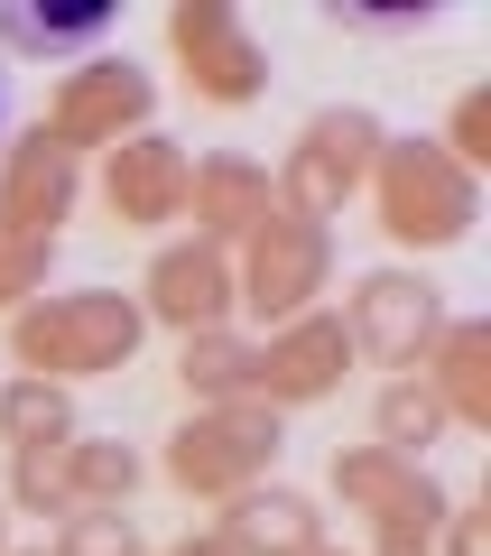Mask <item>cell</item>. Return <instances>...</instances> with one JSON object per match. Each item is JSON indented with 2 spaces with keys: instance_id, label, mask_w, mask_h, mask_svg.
<instances>
[{
  "instance_id": "obj_27",
  "label": "cell",
  "mask_w": 491,
  "mask_h": 556,
  "mask_svg": "<svg viewBox=\"0 0 491 556\" xmlns=\"http://www.w3.org/2000/svg\"><path fill=\"white\" fill-rule=\"evenodd\" d=\"M47 251H56V241H28V232L10 241V232H0V306H20V298H28V278L47 269Z\"/></svg>"
},
{
  "instance_id": "obj_15",
  "label": "cell",
  "mask_w": 491,
  "mask_h": 556,
  "mask_svg": "<svg viewBox=\"0 0 491 556\" xmlns=\"http://www.w3.org/2000/svg\"><path fill=\"white\" fill-rule=\"evenodd\" d=\"M102 195H112V214L130 223V232H149V223H167L186 204V159L167 139H130L112 159V177H102Z\"/></svg>"
},
{
  "instance_id": "obj_2",
  "label": "cell",
  "mask_w": 491,
  "mask_h": 556,
  "mask_svg": "<svg viewBox=\"0 0 491 556\" xmlns=\"http://www.w3.org/2000/svg\"><path fill=\"white\" fill-rule=\"evenodd\" d=\"M380 149H390L380 112H362V102H325V112H315L306 130L288 139V159H278V177H269L278 214H297V223L343 214V204H353L362 186H372Z\"/></svg>"
},
{
  "instance_id": "obj_4",
  "label": "cell",
  "mask_w": 491,
  "mask_h": 556,
  "mask_svg": "<svg viewBox=\"0 0 491 556\" xmlns=\"http://www.w3.org/2000/svg\"><path fill=\"white\" fill-rule=\"evenodd\" d=\"M278 464V417L260 399H232V408H196L167 437V482L196 501H241L260 473Z\"/></svg>"
},
{
  "instance_id": "obj_5",
  "label": "cell",
  "mask_w": 491,
  "mask_h": 556,
  "mask_svg": "<svg viewBox=\"0 0 491 556\" xmlns=\"http://www.w3.org/2000/svg\"><path fill=\"white\" fill-rule=\"evenodd\" d=\"M445 288H436L427 269H408V260H390V269H362L353 298H343V334H353V362H390V371H417V362L436 353V334H445Z\"/></svg>"
},
{
  "instance_id": "obj_29",
  "label": "cell",
  "mask_w": 491,
  "mask_h": 556,
  "mask_svg": "<svg viewBox=\"0 0 491 556\" xmlns=\"http://www.w3.org/2000/svg\"><path fill=\"white\" fill-rule=\"evenodd\" d=\"M0 556H10V510H0Z\"/></svg>"
},
{
  "instance_id": "obj_19",
  "label": "cell",
  "mask_w": 491,
  "mask_h": 556,
  "mask_svg": "<svg viewBox=\"0 0 491 556\" xmlns=\"http://www.w3.org/2000/svg\"><path fill=\"white\" fill-rule=\"evenodd\" d=\"M177 380H186L196 408H232V399H251V334H232V325L186 334L177 343Z\"/></svg>"
},
{
  "instance_id": "obj_21",
  "label": "cell",
  "mask_w": 491,
  "mask_h": 556,
  "mask_svg": "<svg viewBox=\"0 0 491 556\" xmlns=\"http://www.w3.org/2000/svg\"><path fill=\"white\" fill-rule=\"evenodd\" d=\"M445 510H454V501H445V482H436L427 464H417V473H408V492H399L390 510H380V547H372V556H436V529H445Z\"/></svg>"
},
{
  "instance_id": "obj_3",
  "label": "cell",
  "mask_w": 491,
  "mask_h": 556,
  "mask_svg": "<svg viewBox=\"0 0 491 556\" xmlns=\"http://www.w3.org/2000/svg\"><path fill=\"white\" fill-rule=\"evenodd\" d=\"M372 195H380V232L399 251H454L473 232V214H482L473 167H454L436 139H390L372 167Z\"/></svg>"
},
{
  "instance_id": "obj_6",
  "label": "cell",
  "mask_w": 491,
  "mask_h": 556,
  "mask_svg": "<svg viewBox=\"0 0 491 556\" xmlns=\"http://www.w3.org/2000/svg\"><path fill=\"white\" fill-rule=\"evenodd\" d=\"M325 269H335V241H325V223L269 214V223L251 232V260L232 269V298L278 334V325L315 316V298H325Z\"/></svg>"
},
{
  "instance_id": "obj_28",
  "label": "cell",
  "mask_w": 491,
  "mask_h": 556,
  "mask_svg": "<svg viewBox=\"0 0 491 556\" xmlns=\"http://www.w3.org/2000/svg\"><path fill=\"white\" fill-rule=\"evenodd\" d=\"M436 547H445V556H491V510H445Z\"/></svg>"
},
{
  "instance_id": "obj_13",
  "label": "cell",
  "mask_w": 491,
  "mask_h": 556,
  "mask_svg": "<svg viewBox=\"0 0 491 556\" xmlns=\"http://www.w3.org/2000/svg\"><path fill=\"white\" fill-rule=\"evenodd\" d=\"M65 204H75V149H56L47 130H28L10 149V177H0V223H20L28 241H56Z\"/></svg>"
},
{
  "instance_id": "obj_25",
  "label": "cell",
  "mask_w": 491,
  "mask_h": 556,
  "mask_svg": "<svg viewBox=\"0 0 491 556\" xmlns=\"http://www.w3.org/2000/svg\"><path fill=\"white\" fill-rule=\"evenodd\" d=\"M454 167H482L491 159V84H473L464 102H454V121H445V139H436Z\"/></svg>"
},
{
  "instance_id": "obj_23",
  "label": "cell",
  "mask_w": 491,
  "mask_h": 556,
  "mask_svg": "<svg viewBox=\"0 0 491 556\" xmlns=\"http://www.w3.org/2000/svg\"><path fill=\"white\" fill-rule=\"evenodd\" d=\"M0 510H28V519H65L75 492H65V445L56 455H10V501Z\"/></svg>"
},
{
  "instance_id": "obj_1",
  "label": "cell",
  "mask_w": 491,
  "mask_h": 556,
  "mask_svg": "<svg viewBox=\"0 0 491 556\" xmlns=\"http://www.w3.org/2000/svg\"><path fill=\"white\" fill-rule=\"evenodd\" d=\"M139 334H149V316H139V298H121V288H75V298L56 306H28L20 325H10V353L28 362V380H93L112 371V362L139 353Z\"/></svg>"
},
{
  "instance_id": "obj_14",
  "label": "cell",
  "mask_w": 491,
  "mask_h": 556,
  "mask_svg": "<svg viewBox=\"0 0 491 556\" xmlns=\"http://www.w3.org/2000/svg\"><path fill=\"white\" fill-rule=\"evenodd\" d=\"M186 204H196V223L204 232L196 241H251L260 223L278 214V195H269V167H251V159H196L186 167Z\"/></svg>"
},
{
  "instance_id": "obj_10",
  "label": "cell",
  "mask_w": 491,
  "mask_h": 556,
  "mask_svg": "<svg viewBox=\"0 0 491 556\" xmlns=\"http://www.w3.org/2000/svg\"><path fill=\"white\" fill-rule=\"evenodd\" d=\"M149 102H158V84L139 75L130 56H93V65H75L65 75V93H56V112L38 121L56 149H84V139H102V130H139L149 121Z\"/></svg>"
},
{
  "instance_id": "obj_8",
  "label": "cell",
  "mask_w": 491,
  "mask_h": 556,
  "mask_svg": "<svg viewBox=\"0 0 491 556\" xmlns=\"http://www.w3.org/2000/svg\"><path fill=\"white\" fill-rule=\"evenodd\" d=\"M167 47H177L186 84H196L204 102H223V112H241V102L269 93V65H260L251 28H241L223 0H177V10H167Z\"/></svg>"
},
{
  "instance_id": "obj_17",
  "label": "cell",
  "mask_w": 491,
  "mask_h": 556,
  "mask_svg": "<svg viewBox=\"0 0 491 556\" xmlns=\"http://www.w3.org/2000/svg\"><path fill=\"white\" fill-rule=\"evenodd\" d=\"M75 390H56V380H10L0 390V445L10 455H56V445H75Z\"/></svg>"
},
{
  "instance_id": "obj_16",
  "label": "cell",
  "mask_w": 491,
  "mask_h": 556,
  "mask_svg": "<svg viewBox=\"0 0 491 556\" xmlns=\"http://www.w3.org/2000/svg\"><path fill=\"white\" fill-rule=\"evenodd\" d=\"M445 427H454V417L436 408V390H427L417 371H390V380H380V399H372V445H380V455L427 464V445H445Z\"/></svg>"
},
{
  "instance_id": "obj_31",
  "label": "cell",
  "mask_w": 491,
  "mask_h": 556,
  "mask_svg": "<svg viewBox=\"0 0 491 556\" xmlns=\"http://www.w3.org/2000/svg\"><path fill=\"white\" fill-rule=\"evenodd\" d=\"M0 112H10V84H0Z\"/></svg>"
},
{
  "instance_id": "obj_22",
  "label": "cell",
  "mask_w": 491,
  "mask_h": 556,
  "mask_svg": "<svg viewBox=\"0 0 491 556\" xmlns=\"http://www.w3.org/2000/svg\"><path fill=\"white\" fill-rule=\"evenodd\" d=\"M408 473H417V464H399V455H380V445H362V455H335V492L343 501H353V510H390V501L399 492H408Z\"/></svg>"
},
{
  "instance_id": "obj_20",
  "label": "cell",
  "mask_w": 491,
  "mask_h": 556,
  "mask_svg": "<svg viewBox=\"0 0 491 556\" xmlns=\"http://www.w3.org/2000/svg\"><path fill=\"white\" fill-rule=\"evenodd\" d=\"M139 482H149V464L121 437H75L65 445V492H75V510H130Z\"/></svg>"
},
{
  "instance_id": "obj_18",
  "label": "cell",
  "mask_w": 491,
  "mask_h": 556,
  "mask_svg": "<svg viewBox=\"0 0 491 556\" xmlns=\"http://www.w3.org/2000/svg\"><path fill=\"white\" fill-rule=\"evenodd\" d=\"M121 28V10H10L0 0V47L10 56H84V47H102Z\"/></svg>"
},
{
  "instance_id": "obj_12",
  "label": "cell",
  "mask_w": 491,
  "mask_h": 556,
  "mask_svg": "<svg viewBox=\"0 0 491 556\" xmlns=\"http://www.w3.org/2000/svg\"><path fill=\"white\" fill-rule=\"evenodd\" d=\"M417 380L436 390V408H445L454 427L491 437V325L482 316H445V334H436V353L417 362Z\"/></svg>"
},
{
  "instance_id": "obj_9",
  "label": "cell",
  "mask_w": 491,
  "mask_h": 556,
  "mask_svg": "<svg viewBox=\"0 0 491 556\" xmlns=\"http://www.w3.org/2000/svg\"><path fill=\"white\" fill-rule=\"evenodd\" d=\"M232 251H214V241H167V251L149 260V278H139V316L167 325V334H214V325H232Z\"/></svg>"
},
{
  "instance_id": "obj_24",
  "label": "cell",
  "mask_w": 491,
  "mask_h": 556,
  "mask_svg": "<svg viewBox=\"0 0 491 556\" xmlns=\"http://www.w3.org/2000/svg\"><path fill=\"white\" fill-rule=\"evenodd\" d=\"M47 556H149L130 529V510H65L56 519V547Z\"/></svg>"
},
{
  "instance_id": "obj_32",
  "label": "cell",
  "mask_w": 491,
  "mask_h": 556,
  "mask_svg": "<svg viewBox=\"0 0 491 556\" xmlns=\"http://www.w3.org/2000/svg\"><path fill=\"white\" fill-rule=\"evenodd\" d=\"M38 556H47V547H38Z\"/></svg>"
},
{
  "instance_id": "obj_26",
  "label": "cell",
  "mask_w": 491,
  "mask_h": 556,
  "mask_svg": "<svg viewBox=\"0 0 491 556\" xmlns=\"http://www.w3.org/2000/svg\"><path fill=\"white\" fill-rule=\"evenodd\" d=\"M325 20L353 28V38H417V28H436V0H417V10H353V0H325Z\"/></svg>"
},
{
  "instance_id": "obj_7",
  "label": "cell",
  "mask_w": 491,
  "mask_h": 556,
  "mask_svg": "<svg viewBox=\"0 0 491 556\" xmlns=\"http://www.w3.org/2000/svg\"><path fill=\"white\" fill-rule=\"evenodd\" d=\"M343 371H353V334H343V316H297V325H278L269 343H251V399L269 417L335 399Z\"/></svg>"
},
{
  "instance_id": "obj_30",
  "label": "cell",
  "mask_w": 491,
  "mask_h": 556,
  "mask_svg": "<svg viewBox=\"0 0 491 556\" xmlns=\"http://www.w3.org/2000/svg\"><path fill=\"white\" fill-rule=\"evenodd\" d=\"M315 556H353V547H335V538H325V547H315Z\"/></svg>"
},
{
  "instance_id": "obj_11",
  "label": "cell",
  "mask_w": 491,
  "mask_h": 556,
  "mask_svg": "<svg viewBox=\"0 0 491 556\" xmlns=\"http://www.w3.org/2000/svg\"><path fill=\"white\" fill-rule=\"evenodd\" d=\"M214 538H223V556H315L325 547V510L306 492H288V482H251L241 501H223Z\"/></svg>"
}]
</instances>
